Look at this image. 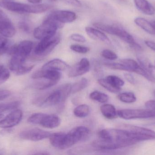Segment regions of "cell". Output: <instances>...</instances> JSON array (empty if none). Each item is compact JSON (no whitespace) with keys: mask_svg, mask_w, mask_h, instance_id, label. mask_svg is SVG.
<instances>
[{"mask_svg":"<svg viewBox=\"0 0 155 155\" xmlns=\"http://www.w3.org/2000/svg\"><path fill=\"white\" fill-rule=\"evenodd\" d=\"M9 48V41L6 37L0 36V51H4L7 53Z\"/></svg>","mask_w":155,"mask_h":155,"instance_id":"cell-39","label":"cell"},{"mask_svg":"<svg viewBox=\"0 0 155 155\" xmlns=\"http://www.w3.org/2000/svg\"><path fill=\"white\" fill-rule=\"evenodd\" d=\"M10 76L9 71L4 67L0 69V85L5 83Z\"/></svg>","mask_w":155,"mask_h":155,"instance_id":"cell-38","label":"cell"},{"mask_svg":"<svg viewBox=\"0 0 155 155\" xmlns=\"http://www.w3.org/2000/svg\"><path fill=\"white\" fill-rule=\"evenodd\" d=\"M89 97L91 100L102 103H107L109 100V96L107 95L97 91L91 93L89 95Z\"/></svg>","mask_w":155,"mask_h":155,"instance_id":"cell-26","label":"cell"},{"mask_svg":"<svg viewBox=\"0 0 155 155\" xmlns=\"http://www.w3.org/2000/svg\"><path fill=\"white\" fill-rule=\"evenodd\" d=\"M33 47V43L29 40H24L18 44L9 47L7 53L12 56H15L25 62Z\"/></svg>","mask_w":155,"mask_h":155,"instance_id":"cell-6","label":"cell"},{"mask_svg":"<svg viewBox=\"0 0 155 155\" xmlns=\"http://www.w3.org/2000/svg\"><path fill=\"white\" fill-rule=\"evenodd\" d=\"M45 115V114L43 113H35L33 114L28 118V122L33 124L40 125Z\"/></svg>","mask_w":155,"mask_h":155,"instance_id":"cell-33","label":"cell"},{"mask_svg":"<svg viewBox=\"0 0 155 155\" xmlns=\"http://www.w3.org/2000/svg\"><path fill=\"white\" fill-rule=\"evenodd\" d=\"M69 68V66L64 61L60 59H54L45 63L42 68L58 71H65Z\"/></svg>","mask_w":155,"mask_h":155,"instance_id":"cell-20","label":"cell"},{"mask_svg":"<svg viewBox=\"0 0 155 155\" xmlns=\"http://www.w3.org/2000/svg\"><path fill=\"white\" fill-rule=\"evenodd\" d=\"M117 116L126 120L155 117V111L149 109H122L117 111Z\"/></svg>","mask_w":155,"mask_h":155,"instance_id":"cell-7","label":"cell"},{"mask_svg":"<svg viewBox=\"0 0 155 155\" xmlns=\"http://www.w3.org/2000/svg\"></svg>","mask_w":155,"mask_h":155,"instance_id":"cell-52","label":"cell"},{"mask_svg":"<svg viewBox=\"0 0 155 155\" xmlns=\"http://www.w3.org/2000/svg\"><path fill=\"white\" fill-rule=\"evenodd\" d=\"M51 6L46 4L31 5L30 13L40 14L45 12L51 8Z\"/></svg>","mask_w":155,"mask_h":155,"instance_id":"cell-29","label":"cell"},{"mask_svg":"<svg viewBox=\"0 0 155 155\" xmlns=\"http://www.w3.org/2000/svg\"><path fill=\"white\" fill-rule=\"evenodd\" d=\"M70 48L74 52L81 54L86 53L88 52L90 50L89 47L77 44L72 45H71Z\"/></svg>","mask_w":155,"mask_h":155,"instance_id":"cell-36","label":"cell"},{"mask_svg":"<svg viewBox=\"0 0 155 155\" xmlns=\"http://www.w3.org/2000/svg\"><path fill=\"white\" fill-rule=\"evenodd\" d=\"M154 95H155V90L154 91Z\"/></svg>","mask_w":155,"mask_h":155,"instance_id":"cell-51","label":"cell"},{"mask_svg":"<svg viewBox=\"0 0 155 155\" xmlns=\"http://www.w3.org/2000/svg\"><path fill=\"white\" fill-rule=\"evenodd\" d=\"M28 2L33 4H37L41 2L42 0H27Z\"/></svg>","mask_w":155,"mask_h":155,"instance_id":"cell-46","label":"cell"},{"mask_svg":"<svg viewBox=\"0 0 155 155\" xmlns=\"http://www.w3.org/2000/svg\"><path fill=\"white\" fill-rule=\"evenodd\" d=\"M101 56L105 59L109 60H115L117 59V55L111 50L109 49H105L101 52Z\"/></svg>","mask_w":155,"mask_h":155,"instance_id":"cell-35","label":"cell"},{"mask_svg":"<svg viewBox=\"0 0 155 155\" xmlns=\"http://www.w3.org/2000/svg\"><path fill=\"white\" fill-rule=\"evenodd\" d=\"M85 30L87 35L93 40L101 41L106 43L109 44L111 43L110 39L106 35L99 29L87 26L85 27Z\"/></svg>","mask_w":155,"mask_h":155,"instance_id":"cell-18","label":"cell"},{"mask_svg":"<svg viewBox=\"0 0 155 155\" xmlns=\"http://www.w3.org/2000/svg\"><path fill=\"white\" fill-rule=\"evenodd\" d=\"M97 82L100 85L110 93H117L121 91V89L116 88L114 86H113L105 78L99 79Z\"/></svg>","mask_w":155,"mask_h":155,"instance_id":"cell-30","label":"cell"},{"mask_svg":"<svg viewBox=\"0 0 155 155\" xmlns=\"http://www.w3.org/2000/svg\"><path fill=\"white\" fill-rule=\"evenodd\" d=\"M122 127L123 129H126L142 137L144 141L155 140V132L153 130L131 125H123Z\"/></svg>","mask_w":155,"mask_h":155,"instance_id":"cell-14","label":"cell"},{"mask_svg":"<svg viewBox=\"0 0 155 155\" xmlns=\"http://www.w3.org/2000/svg\"><path fill=\"white\" fill-rule=\"evenodd\" d=\"M3 116V115L2 114H0V119H2Z\"/></svg>","mask_w":155,"mask_h":155,"instance_id":"cell-49","label":"cell"},{"mask_svg":"<svg viewBox=\"0 0 155 155\" xmlns=\"http://www.w3.org/2000/svg\"><path fill=\"white\" fill-rule=\"evenodd\" d=\"M16 33V29L7 15L0 8V34L11 38Z\"/></svg>","mask_w":155,"mask_h":155,"instance_id":"cell-9","label":"cell"},{"mask_svg":"<svg viewBox=\"0 0 155 155\" xmlns=\"http://www.w3.org/2000/svg\"><path fill=\"white\" fill-rule=\"evenodd\" d=\"M90 134V131L87 127L78 126L74 127L64 137L61 150H64L73 146L77 143L87 139Z\"/></svg>","mask_w":155,"mask_h":155,"instance_id":"cell-5","label":"cell"},{"mask_svg":"<svg viewBox=\"0 0 155 155\" xmlns=\"http://www.w3.org/2000/svg\"><path fill=\"white\" fill-rule=\"evenodd\" d=\"M116 1L119 2L124 3H125L127 1V0H116Z\"/></svg>","mask_w":155,"mask_h":155,"instance_id":"cell-47","label":"cell"},{"mask_svg":"<svg viewBox=\"0 0 155 155\" xmlns=\"http://www.w3.org/2000/svg\"><path fill=\"white\" fill-rule=\"evenodd\" d=\"M51 134L48 131L34 128L22 131L19 134V136L24 140L36 142L49 138Z\"/></svg>","mask_w":155,"mask_h":155,"instance_id":"cell-10","label":"cell"},{"mask_svg":"<svg viewBox=\"0 0 155 155\" xmlns=\"http://www.w3.org/2000/svg\"><path fill=\"white\" fill-rule=\"evenodd\" d=\"M3 67V66L2 65H0V69H2V68Z\"/></svg>","mask_w":155,"mask_h":155,"instance_id":"cell-50","label":"cell"},{"mask_svg":"<svg viewBox=\"0 0 155 155\" xmlns=\"http://www.w3.org/2000/svg\"><path fill=\"white\" fill-rule=\"evenodd\" d=\"M105 79L116 88L121 89V87L124 85V82L116 76H108L106 77Z\"/></svg>","mask_w":155,"mask_h":155,"instance_id":"cell-31","label":"cell"},{"mask_svg":"<svg viewBox=\"0 0 155 155\" xmlns=\"http://www.w3.org/2000/svg\"><path fill=\"white\" fill-rule=\"evenodd\" d=\"M11 95V92L9 90H0V101L5 100L9 97Z\"/></svg>","mask_w":155,"mask_h":155,"instance_id":"cell-42","label":"cell"},{"mask_svg":"<svg viewBox=\"0 0 155 155\" xmlns=\"http://www.w3.org/2000/svg\"><path fill=\"white\" fill-rule=\"evenodd\" d=\"M88 84V80L86 78H82L80 81L72 85L71 93L75 94L80 92L85 88Z\"/></svg>","mask_w":155,"mask_h":155,"instance_id":"cell-28","label":"cell"},{"mask_svg":"<svg viewBox=\"0 0 155 155\" xmlns=\"http://www.w3.org/2000/svg\"><path fill=\"white\" fill-rule=\"evenodd\" d=\"M134 22L137 25L151 35H155V29L152 23L143 17H137L134 19Z\"/></svg>","mask_w":155,"mask_h":155,"instance_id":"cell-21","label":"cell"},{"mask_svg":"<svg viewBox=\"0 0 155 155\" xmlns=\"http://www.w3.org/2000/svg\"><path fill=\"white\" fill-rule=\"evenodd\" d=\"M135 5L138 10L147 15L154 14V7L147 0H134Z\"/></svg>","mask_w":155,"mask_h":155,"instance_id":"cell-19","label":"cell"},{"mask_svg":"<svg viewBox=\"0 0 155 155\" xmlns=\"http://www.w3.org/2000/svg\"><path fill=\"white\" fill-rule=\"evenodd\" d=\"M0 6L11 12L18 13H30L31 5L12 1H0Z\"/></svg>","mask_w":155,"mask_h":155,"instance_id":"cell-15","label":"cell"},{"mask_svg":"<svg viewBox=\"0 0 155 155\" xmlns=\"http://www.w3.org/2000/svg\"><path fill=\"white\" fill-rule=\"evenodd\" d=\"M145 43L148 47L155 52V42H153V41H146Z\"/></svg>","mask_w":155,"mask_h":155,"instance_id":"cell-45","label":"cell"},{"mask_svg":"<svg viewBox=\"0 0 155 155\" xmlns=\"http://www.w3.org/2000/svg\"><path fill=\"white\" fill-rule=\"evenodd\" d=\"M60 36L41 40L34 49V53L39 56H45L49 54L61 42Z\"/></svg>","mask_w":155,"mask_h":155,"instance_id":"cell-8","label":"cell"},{"mask_svg":"<svg viewBox=\"0 0 155 155\" xmlns=\"http://www.w3.org/2000/svg\"><path fill=\"white\" fill-rule=\"evenodd\" d=\"M70 38L73 41L78 42L84 43L86 41V39L84 36L79 34H73L70 36Z\"/></svg>","mask_w":155,"mask_h":155,"instance_id":"cell-41","label":"cell"},{"mask_svg":"<svg viewBox=\"0 0 155 155\" xmlns=\"http://www.w3.org/2000/svg\"><path fill=\"white\" fill-rule=\"evenodd\" d=\"M47 17L64 24L74 22L77 18V15L72 11L57 10L49 14Z\"/></svg>","mask_w":155,"mask_h":155,"instance_id":"cell-11","label":"cell"},{"mask_svg":"<svg viewBox=\"0 0 155 155\" xmlns=\"http://www.w3.org/2000/svg\"><path fill=\"white\" fill-rule=\"evenodd\" d=\"M65 134V133H56L51 134L49 138L51 145L55 148L61 150Z\"/></svg>","mask_w":155,"mask_h":155,"instance_id":"cell-23","label":"cell"},{"mask_svg":"<svg viewBox=\"0 0 155 155\" xmlns=\"http://www.w3.org/2000/svg\"><path fill=\"white\" fill-rule=\"evenodd\" d=\"M104 65L107 67H108L113 70H121V71H127L128 69L124 64L123 63L114 62V63H106Z\"/></svg>","mask_w":155,"mask_h":155,"instance_id":"cell-34","label":"cell"},{"mask_svg":"<svg viewBox=\"0 0 155 155\" xmlns=\"http://www.w3.org/2000/svg\"><path fill=\"white\" fill-rule=\"evenodd\" d=\"M124 77L125 78L126 80L129 82L130 83L132 84H135V80L134 78V76L129 73H126L124 74Z\"/></svg>","mask_w":155,"mask_h":155,"instance_id":"cell-44","label":"cell"},{"mask_svg":"<svg viewBox=\"0 0 155 155\" xmlns=\"http://www.w3.org/2000/svg\"><path fill=\"white\" fill-rule=\"evenodd\" d=\"M22 117L21 110H14L0 121V128L8 129L15 126L21 121Z\"/></svg>","mask_w":155,"mask_h":155,"instance_id":"cell-13","label":"cell"},{"mask_svg":"<svg viewBox=\"0 0 155 155\" xmlns=\"http://www.w3.org/2000/svg\"><path fill=\"white\" fill-rule=\"evenodd\" d=\"M90 108L86 104H82L78 106L74 110V115L79 118L86 117L89 114Z\"/></svg>","mask_w":155,"mask_h":155,"instance_id":"cell-25","label":"cell"},{"mask_svg":"<svg viewBox=\"0 0 155 155\" xmlns=\"http://www.w3.org/2000/svg\"><path fill=\"white\" fill-rule=\"evenodd\" d=\"M18 27L24 32L29 33L31 32V26L30 24L25 20H22L18 23Z\"/></svg>","mask_w":155,"mask_h":155,"instance_id":"cell-37","label":"cell"},{"mask_svg":"<svg viewBox=\"0 0 155 155\" xmlns=\"http://www.w3.org/2000/svg\"><path fill=\"white\" fill-rule=\"evenodd\" d=\"M61 76L62 74L60 71L41 68L33 74L32 78L34 79H45L57 84L61 80Z\"/></svg>","mask_w":155,"mask_h":155,"instance_id":"cell-12","label":"cell"},{"mask_svg":"<svg viewBox=\"0 0 155 155\" xmlns=\"http://www.w3.org/2000/svg\"><path fill=\"white\" fill-rule=\"evenodd\" d=\"M61 123V118L58 116L45 114L40 125L45 128L53 129L58 127Z\"/></svg>","mask_w":155,"mask_h":155,"instance_id":"cell-17","label":"cell"},{"mask_svg":"<svg viewBox=\"0 0 155 155\" xmlns=\"http://www.w3.org/2000/svg\"><path fill=\"white\" fill-rule=\"evenodd\" d=\"M90 66V62L88 59L82 58L77 64L69 68L68 76L70 77H75L83 75L89 71Z\"/></svg>","mask_w":155,"mask_h":155,"instance_id":"cell-16","label":"cell"},{"mask_svg":"<svg viewBox=\"0 0 155 155\" xmlns=\"http://www.w3.org/2000/svg\"><path fill=\"white\" fill-rule=\"evenodd\" d=\"M64 25L46 17L41 25L34 30V36L40 40L51 38L55 36L57 29L63 27Z\"/></svg>","mask_w":155,"mask_h":155,"instance_id":"cell-4","label":"cell"},{"mask_svg":"<svg viewBox=\"0 0 155 155\" xmlns=\"http://www.w3.org/2000/svg\"><path fill=\"white\" fill-rule=\"evenodd\" d=\"M145 106L147 109L155 111V100H149L145 103Z\"/></svg>","mask_w":155,"mask_h":155,"instance_id":"cell-43","label":"cell"},{"mask_svg":"<svg viewBox=\"0 0 155 155\" xmlns=\"http://www.w3.org/2000/svg\"><path fill=\"white\" fill-rule=\"evenodd\" d=\"M51 2H60L76 7H80L82 3L79 0H50Z\"/></svg>","mask_w":155,"mask_h":155,"instance_id":"cell-40","label":"cell"},{"mask_svg":"<svg viewBox=\"0 0 155 155\" xmlns=\"http://www.w3.org/2000/svg\"><path fill=\"white\" fill-rule=\"evenodd\" d=\"M117 97L120 101L126 103H134L137 100L135 95L130 92H125L119 94Z\"/></svg>","mask_w":155,"mask_h":155,"instance_id":"cell-27","label":"cell"},{"mask_svg":"<svg viewBox=\"0 0 155 155\" xmlns=\"http://www.w3.org/2000/svg\"><path fill=\"white\" fill-rule=\"evenodd\" d=\"M152 24L153 25L155 29V21H153V22H152Z\"/></svg>","mask_w":155,"mask_h":155,"instance_id":"cell-48","label":"cell"},{"mask_svg":"<svg viewBox=\"0 0 155 155\" xmlns=\"http://www.w3.org/2000/svg\"><path fill=\"white\" fill-rule=\"evenodd\" d=\"M72 85L65 84L51 93L45 99L35 101L39 106H48L56 105L64 103L71 93Z\"/></svg>","mask_w":155,"mask_h":155,"instance_id":"cell-3","label":"cell"},{"mask_svg":"<svg viewBox=\"0 0 155 155\" xmlns=\"http://www.w3.org/2000/svg\"><path fill=\"white\" fill-rule=\"evenodd\" d=\"M137 59L139 64L144 70L151 74L154 75L153 74L154 67L147 57L143 56L138 55Z\"/></svg>","mask_w":155,"mask_h":155,"instance_id":"cell-24","label":"cell"},{"mask_svg":"<svg viewBox=\"0 0 155 155\" xmlns=\"http://www.w3.org/2000/svg\"><path fill=\"white\" fill-rule=\"evenodd\" d=\"M100 111L103 115L108 119H115L118 116L115 107L112 104L103 105L100 107Z\"/></svg>","mask_w":155,"mask_h":155,"instance_id":"cell-22","label":"cell"},{"mask_svg":"<svg viewBox=\"0 0 155 155\" xmlns=\"http://www.w3.org/2000/svg\"><path fill=\"white\" fill-rule=\"evenodd\" d=\"M93 25L101 31L119 37L121 40L128 44L134 50L137 51L142 50V47L136 42L133 36L126 30L117 26L101 22L94 23L93 24Z\"/></svg>","mask_w":155,"mask_h":155,"instance_id":"cell-2","label":"cell"},{"mask_svg":"<svg viewBox=\"0 0 155 155\" xmlns=\"http://www.w3.org/2000/svg\"><path fill=\"white\" fill-rule=\"evenodd\" d=\"M99 139L92 146L102 150H115L144 141L142 137L124 129H104L98 133Z\"/></svg>","mask_w":155,"mask_h":155,"instance_id":"cell-1","label":"cell"},{"mask_svg":"<svg viewBox=\"0 0 155 155\" xmlns=\"http://www.w3.org/2000/svg\"><path fill=\"white\" fill-rule=\"evenodd\" d=\"M20 103L19 101L10 102L0 104V114H2L3 112L9 111L15 109L20 106Z\"/></svg>","mask_w":155,"mask_h":155,"instance_id":"cell-32","label":"cell"}]
</instances>
